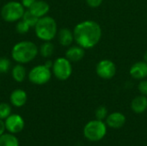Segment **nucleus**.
<instances>
[{
	"instance_id": "423d86ee",
	"label": "nucleus",
	"mask_w": 147,
	"mask_h": 146,
	"mask_svg": "<svg viewBox=\"0 0 147 146\" xmlns=\"http://www.w3.org/2000/svg\"><path fill=\"white\" fill-rule=\"evenodd\" d=\"M52 71L45 65H39L33 67L28 74V78L30 83L35 85H44L47 83L52 77Z\"/></svg>"
},
{
	"instance_id": "bb28decb",
	"label": "nucleus",
	"mask_w": 147,
	"mask_h": 146,
	"mask_svg": "<svg viewBox=\"0 0 147 146\" xmlns=\"http://www.w3.org/2000/svg\"><path fill=\"white\" fill-rule=\"evenodd\" d=\"M35 1H36V0H22L21 3L22 4V6H23L25 9H28L34 4V3Z\"/></svg>"
},
{
	"instance_id": "393cba45",
	"label": "nucleus",
	"mask_w": 147,
	"mask_h": 146,
	"mask_svg": "<svg viewBox=\"0 0 147 146\" xmlns=\"http://www.w3.org/2000/svg\"><path fill=\"white\" fill-rule=\"evenodd\" d=\"M138 89L140 93V95L147 96V79L140 80V83L138 84Z\"/></svg>"
},
{
	"instance_id": "20e7f679",
	"label": "nucleus",
	"mask_w": 147,
	"mask_h": 146,
	"mask_svg": "<svg viewBox=\"0 0 147 146\" xmlns=\"http://www.w3.org/2000/svg\"><path fill=\"white\" fill-rule=\"evenodd\" d=\"M107 133V126L103 120H94L89 121L84 127V136L91 142H97Z\"/></svg>"
},
{
	"instance_id": "5701e85b",
	"label": "nucleus",
	"mask_w": 147,
	"mask_h": 146,
	"mask_svg": "<svg viewBox=\"0 0 147 146\" xmlns=\"http://www.w3.org/2000/svg\"><path fill=\"white\" fill-rule=\"evenodd\" d=\"M11 68V62L7 58H0V73H6Z\"/></svg>"
},
{
	"instance_id": "4468645a",
	"label": "nucleus",
	"mask_w": 147,
	"mask_h": 146,
	"mask_svg": "<svg viewBox=\"0 0 147 146\" xmlns=\"http://www.w3.org/2000/svg\"><path fill=\"white\" fill-rule=\"evenodd\" d=\"M28 10L38 18H40L47 15V14L50 10V6L46 1L36 0L34 4L28 9Z\"/></svg>"
},
{
	"instance_id": "39448f33",
	"label": "nucleus",
	"mask_w": 147,
	"mask_h": 146,
	"mask_svg": "<svg viewBox=\"0 0 147 146\" xmlns=\"http://www.w3.org/2000/svg\"><path fill=\"white\" fill-rule=\"evenodd\" d=\"M24 12L25 8L20 2L9 1L2 7L1 16L7 22H15L22 18Z\"/></svg>"
},
{
	"instance_id": "6ab92c4d",
	"label": "nucleus",
	"mask_w": 147,
	"mask_h": 146,
	"mask_svg": "<svg viewBox=\"0 0 147 146\" xmlns=\"http://www.w3.org/2000/svg\"><path fill=\"white\" fill-rule=\"evenodd\" d=\"M39 52L43 58H49L54 52V45L51 41H44L40 45Z\"/></svg>"
},
{
	"instance_id": "412c9836",
	"label": "nucleus",
	"mask_w": 147,
	"mask_h": 146,
	"mask_svg": "<svg viewBox=\"0 0 147 146\" xmlns=\"http://www.w3.org/2000/svg\"><path fill=\"white\" fill-rule=\"evenodd\" d=\"M11 114V107L6 102L0 103V120H5Z\"/></svg>"
},
{
	"instance_id": "f3484780",
	"label": "nucleus",
	"mask_w": 147,
	"mask_h": 146,
	"mask_svg": "<svg viewBox=\"0 0 147 146\" xmlns=\"http://www.w3.org/2000/svg\"><path fill=\"white\" fill-rule=\"evenodd\" d=\"M11 75L13 79L17 83H22L25 80L27 77L26 68L22 65V64L16 65L11 70Z\"/></svg>"
},
{
	"instance_id": "ddd939ff",
	"label": "nucleus",
	"mask_w": 147,
	"mask_h": 146,
	"mask_svg": "<svg viewBox=\"0 0 147 146\" xmlns=\"http://www.w3.org/2000/svg\"><path fill=\"white\" fill-rule=\"evenodd\" d=\"M28 96L27 93L22 89H16L13 90L9 96V101L11 105L16 108H21L27 102Z\"/></svg>"
},
{
	"instance_id": "7ed1b4c3",
	"label": "nucleus",
	"mask_w": 147,
	"mask_h": 146,
	"mask_svg": "<svg viewBox=\"0 0 147 146\" xmlns=\"http://www.w3.org/2000/svg\"><path fill=\"white\" fill-rule=\"evenodd\" d=\"M34 28L37 38L43 41H51L57 36L58 26L56 21L51 16L45 15L39 18Z\"/></svg>"
},
{
	"instance_id": "f257e3e1",
	"label": "nucleus",
	"mask_w": 147,
	"mask_h": 146,
	"mask_svg": "<svg viewBox=\"0 0 147 146\" xmlns=\"http://www.w3.org/2000/svg\"><path fill=\"white\" fill-rule=\"evenodd\" d=\"M74 40L84 49L95 47L101 40L102 31L99 23L92 20H86L78 23L74 29Z\"/></svg>"
},
{
	"instance_id": "cd10ccee",
	"label": "nucleus",
	"mask_w": 147,
	"mask_h": 146,
	"mask_svg": "<svg viewBox=\"0 0 147 146\" xmlns=\"http://www.w3.org/2000/svg\"><path fill=\"white\" fill-rule=\"evenodd\" d=\"M5 130H6V128H5L4 121H3V120H0V136L4 133Z\"/></svg>"
},
{
	"instance_id": "9d476101",
	"label": "nucleus",
	"mask_w": 147,
	"mask_h": 146,
	"mask_svg": "<svg viewBox=\"0 0 147 146\" xmlns=\"http://www.w3.org/2000/svg\"><path fill=\"white\" fill-rule=\"evenodd\" d=\"M131 77L137 80H143L147 77V63L146 61H138L134 63L130 70Z\"/></svg>"
},
{
	"instance_id": "aec40b11",
	"label": "nucleus",
	"mask_w": 147,
	"mask_h": 146,
	"mask_svg": "<svg viewBox=\"0 0 147 146\" xmlns=\"http://www.w3.org/2000/svg\"><path fill=\"white\" fill-rule=\"evenodd\" d=\"M26 23H28L31 28L32 27H34L39 20V18L37 16H35L34 14H32L28 9L25 10L23 15H22V18Z\"/></svg>"
},
{
	"instance_id": "9b49d317",
	"label": "nucleus",
	"mask_w": 147,
	"mask_h": 146,
	"mask_svg": "<svg viewBox=\"0 0 147 146\" xmlns=\"http://www.w3.org/2000/svg\"><path fill=\"white\" fill-rule=\"evenodd\" d=\"M125 123H126V116L120 112H114L109 114L106 118L107 126L114 129L121 128L125 125Z\"/></svg>"
},
{
	"instance_id": "b1692460",
	"label": "nucleus",
	"mask_w": 147,
	"mask_h": 146,
	"mask_svg": "<svg viewBox=\"0 0 147 146\" xmlns=\"http://www.w3.org/2000/svg\"><path fill=\"white\" fill-rule=\"evenodd\" d=\"M96 120H106L107 116L109 115L108 114V109L106 108V107L104 106H101L99 108H96Z\"/></svg>"
},
{
	"instance_id": "6e6552de",
	"label": "nucleus",
	"mask_w": 147,
	"mask_h": 146,
	"mask_svg": "<svg viewBox=\"0 0 147 146\" xmlns=\"http://www.w3.org/2000/svg\"><path fill=\"white\" fill-rule=\"evenodd\" d=\"M96 72L100 78L109 80L116 74V65L110 59H102L96 64Z\"/></svg>"
},
{
	"instance_id": "2eb2a0df",
	"label": "nucleus",
	"mask_w": 147,
	"mask_h": 146,
	"mask_svg": "<svg viewBox=\"0 0 147 146\" xmlns=\"http://www.w3.org/2000/svg\"><path fill=\"white\" fill-rule=\"evenodd\" d=\"M57 37L59 44L63 46H70L74 41L73 31L67 28H63L59 29L57 33Z\"/></svg>"
},
{
	"instance_id": "c85d7f7f",
	"label": "nucleus",
	"mask_w": 147,
	"mask_h": 146,
	"mask_svg": "<svg viewBox=\"0 0 147 146\" xmlns=\"http://www.w3.org/2000/svg\"><path fill=\"white\" fill-rule=\"evenodd\" d=\"M47 67H48V68H50V69H52V67H53V62L52 61V60H47L46 62H45V64H44Z\"/></svg>"
},
{
	"instance_id": "0eeeda50",
	"label": "nucleus",
	"mask_w": 147,
	"mask_h": 146,
	"mask_svg": "<svg viewBox=\"0 0 147 146\" xmlns=\"http://www.w3.org/2000/svg\"><path fill=\"white\" fill-rule=\"evenodd\" d=\"M52 72L57 79L60 81L67 80L72 74L71 62L68 60L65 57L56 59L53 61Z\"/></svg>"
},
{
	"instance_id": "a211bd4d",
	"label": "nucleus",
	"mask_w": 147,
	"mask_h": 146,
	"mask_svg": "<svg viewBox=\"0 0 147 146\" xmlns=\"http://www.w3.org/2000/svg\"><path fill=\"white\" fill-rule=\"evenodd\" d=\"M0 146H19V141L13 133H3L0 136Z\"/></svg>"
},
{
	"instance_id": "f03ea898",
	"label": "nucleus",
	"mask_w": 147,
	"mask_h": 146,
	"mask_svg": "<svg viewBox=\"0 0 147 146\" xmlns=\"http://www.w3.org/2000/svg\"><path fill=\"white\" fill-rule=\"evenodd\" d=\"M39 53L38 46L30 40L16 43L11 50V57L17 64H28L33 61Z\"/></svg>"
},
{
	"instance_id": "1a4fd4ad",
	"label": "nucleus",
	"mask_w": 147,
	"mask_h": 146,
	"mask_svg": "<svg viewBox=\"0 0 147 146\" xmlns=\"http://www.w3.org/2000/svg\"><path fill=\"white\" fill-rule=\"evenodd\" d=\"M4 124L6 130L13 134L22 132L25 126L24 120L22 119V117L16 114H10L9 117H7L5 119Z\"/></svg>"
},
{
	"instance_id": "f8f14e48",
	"label": "nucleus",
	"mask_w": 147,
	"mask_h": 146,
	"mask_svg": "<svg viewBox=\"0 0 147 146\" xmlns=\"http://www.w3.org/2000/svg\"><path fill=\"white\" fill-rule=\"evenodd\" d=\"M84 55H85V49L78 45L70 46L65 52V58L73 63L82 60Z\"/></svg>"
},
{
	"instance_id": "c756f323",
	"label": "nucleus",
	"mask_w": 147,
	"mask_h": 146,
	"mask_svg": "<svg viewBox=\"0 0 147 146\" xmlns=\"http://www.w3.org/2000/svg\"><path fill=\"white\" fill-rule=\"evenodd\" d=\"M143 59H144V61H146V62L147 63V50L145 52V53H144Z\"/></svg>"
},
{
	"instance_id": "a878e982",
	"label": "nucleus",
	"mask_w": 147,
	"mask_h": 146,
	"mask_svg": "<svg viewBox=\"0 0 147 146\" xmlns=\"http://www.w3.org/2000/svg\"><path fill=\"white\" fill-rule=\"evenodd\" d=\"M87 4L90 7V8H93V9H96V8H98L103 2V0H85Z\"/></svg>"
},
{
	"instance_id": "4be33fe9",
	"label": "nucleus",
	"mask_w": 147,
	"mask_h": 146,
	"mask_svg": "<svg viewBox=\"0 0 147 146\" xmlns=\"http://www.w3.org/2000/svg\"><path fill=\"white\" fill-rule=\"evenodd\" d=\"M30 26L26 23L22 19L19 20L16 25V30L18 34H26L29 31L30 29Z\"/></svg>"
},
{
	"instance_id": "dca6fc26",
	"label": "nucleus",
	"mask_w": 147,
	"mask_h": 146,
	"mask_svg": "<svg viewBox=\"0 0 147 146\" xmlns=\"http://www.w3.org/2000/svg\"><path fill=\"white\" fill-rule=\"evenodd\" d=\"M131 108L136 114H142L147 109V96L140 95L133 99Z\"/></svg>"
}]
</instances>
